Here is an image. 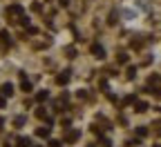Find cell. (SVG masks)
<instances>
[{"instance_id": "obj_1", "label": "cell", "mask_w": 161, "mask_h": 147, "mask_svg": "<svg viewBox=\"0 0 161 147\" xmlns=\"http://www.w3.org/2000/svg\"><path fill=\"white\" fill-rule=\"evenodd\" d=\"M90 51H92L96 58H105V49H103V45H98V43H94V45L90 47Z\"/></svg>"}, {"instance_id": "obj_9", "label": "cell", "mask_w": 161, "mask_h": 147, "mask_svg": "<svg viewBox=\"0 0 161 147\" xmlns=\"http://www.w3.org/2000/svg\"><path fill=\"white\" fill-rule=\"evenodd\" d=\"M47 98H49V92H38V94H36V100H38V102H43V100H47Z\"/></svg>"}, {"instance_id": "obj_4", "label": "cell", "mask_w": 161, "mask_h": 147, "mask_svg": "<svg viewBox=\"0 0 161 147\" xmlns=\"http://www.w3.org/2000/svg\"><path fill=\"white\" fill-rule=\"evenodd\" d=\"M7 16H23V7H20V5H11L7 9Z\"/></svg>"}, {"instance_id": "obj_7", "label": "cell", "mask_w": 161, "mask_h": 147, "mask_svg": "<svg viewBox=\"0 0 161 147\" xmlns=\"http://www.w3.org/2000/svg\"><path fill=\"white\" fill-rule=\"evenodd\" d=\"M134 109H136V112H148V102L136 100V102H134Z\"/></svg>"}, {"instance_id": "obj_19", "label": "cell", "mask_w": 161, "mask_h": 147, "mask_svg": "<svg viewBox=\"0 0 161 147\" xmlns=\"http://www.w3.org/2000/svg\"><path fill=\"white\" fill-rule=\"evenodd\" d=\"M152 94H154L157 98H161V89H152Z\"/></svg>"}, {"instance_id": "obj_17", "label": "cell", "mask_w": 161, "mask_h": 147, "mask_svg": "<svg viewBox=\"0 0 161 147\" xmlns=\"http://www.w3.org/2000/svg\"><path fill=\"white\" fill-rule=\"evenodd\" d=\"M49 147H60V143L58 140H49Z\"/></svg>"}, {"instance_id": "obj_14", "label": "cell", "mask_w": 161, "mask_h": 147, "mask_svg": "<svg viewBox=\"0 0 161 147\" xmlns=\"http://www.w3.org/2000/svg\"><path fill=\"white\" fill-rule=\"evenodd\" d=\"M136 136L141 138V136H148V129L146 127H136Z\"/></svg>"}, {"instance_id": "obj_18", "label": "cell", "mask_w": 161, "mask_h": 147, "mask_svg": "<svg viewBox=\"0 0 161 147\" xmlns=\"http://www.w3.org/2000/svg\"><path fill=\"white\" fill-rule=\"evenodd\" d=\"M154 127H157V134L161 136V123H154Z\"/></svg>"}, {"instance_id": "obj_3", "label": "cell", "mask_w": 161, "mask_h": 147, "mask_svg": "<svg viewBox=\"0 0 161 147\" xmlns=\"http://www.w3.org/2000/svg\"><path fill=\"white\" fill-rule=\"evenodd\" d=\"M0 92H3L5 98H7V96H14V85H11V82H5V85L0 87Z\"/></svg>"}, {"instance_id": "obj_20", "label": "cell", "mask_w": 161, "mask_h": 147, "mask_svg": "<svg viewBox=\"0 0 161 147\" xmlns=\"http://www.w3.org/2000/svg\"><path fill=\"white\" fill-rule=\"evenodd\" d=\"M0 107H5V96H0Z\"/></svg>"}, {"instance_id": "obj_21", "label": "cell", "mask_w": 161, "mask_h": 147, "mask_svg": "<svg viewBox=\"0 0 161 147\" xmlns=\"http://www.w3.org/2000/svg\"><path fill=\"white\" fill-rule=\"evenodd\" d=\"M3 125H5V118H3V116H0V129H3Z\"/></svg>"}, {"instance_id": "obj_6", "label": "cell", "mask_w": 161, "mask_h": 147, "mask_svg": "<svg viewBox=\"0 0 161 147\" xmlns=\"http://www.w3.org/2000/svg\"><path fill=\"white\" fill-rule=\"evenodd\" d=\"M78 136H80V134H78L76 129H72V132H67V134H65V140H67V143H76V140H78Z\"/></svg>"}, {"instance_id": "obj_13", "label": "cell", "mask_w": 161, "mask_h": 147, "mask_svg": "<svg viewBox=\"0 0 161 147\" xmlns=\"http://www.w3.org/2000/svg\"><path fill=\"white\" fill-rule=\"evenodd\" d=\"M14 125H18V127H20V125H25V116H16L14 118Z\"/></svg>"}, {"instance_id": "obj_15", "label": "cell", "mask_w": 161, "mask_h": 147, "mask_svg": "<svg viewBox=\"0 0 161 147\" xmlns=\"http://www.w3.org/2000/svg\"><path fill=\"white\" fill-rule=\"evenodd\" d=\"M134 74H136V69H134V67H128V71H125V76H128V78H134Z\"/></svg>"}, {"instance_id": "obj_22", "label": "cell", "mask_w": 161, "mask_h": 147, "mask_svg": "<svg viewBox=\"0 0 161 147\" xmlns=\"http://www.w3.org/2000/svg\"><path fill=\"white\" fill-rule=\"evenodd\" d=\"M38 147H40V145H38Z\"/></svg>"}, {"instance_id": "obj_10", "label": "cell", "mask_w": 161, "mask_h": 147, "mask_svg": "<svg viewBox=\"0 0 161 147\" xmlns=\"http://www.w3.org/2000/svg\"><path fill=\"white\" fill-rule=\"evenodd\" d=\"M36 118H43V120H49V116H47V112H45V109H36Z\"/></svg>"}, {"instance_id": "obj_5", "label": "cell", "mask_w": 161, "mask_h": 147, "mask_svg": "<svg viewBox=\"0 0 161 147\" xmlns=\"http://www.w3.org/2000/svg\"><path fill=\"white\" fill-rule=\"evenodd\" d=\"M20 80H23V85H20V87H23V92H31V82L27 80V76H25L23 71H20Z\"/></svg>"}, {"instance_id": "obj_8", "label": "cell", "mask_w": 161, "mask_h": 147, "mask_svg": "<svg viewBox=\"0 0 161 147\" xmlns=\"http://www.w3.org/2000/svg\"><path fill=\"white\" fill-rule=\"evenodd\" d=\"M36 136H40V138H47V136H49V127H40V129H36Z\"/></svg>"}, {"instance_id": "obj_11", "label": "cell", "mask_w": 161, "mask_h": 147, "mask_svg": "<svg viewBox=\"0 0 161 147\" xmlns=\"http://www.w3.org/2000/svg\"><path fill=\"white\" fill-rule=\"evenodd\" d=\"M0 43H5V45H9L11 40H9V34L7 31H0Z\"/></svg>"}, {"instance_id": "obj_2", "label": "cell", "mask_w": 161, "mask_h": 147, "mask_svg": "<svg viewBox=\"0 0 161 147\" xmlns=\"http://www.w3.org/2000/svg\"><path fill=\"white\" fill-rule=\"evenodd\" d=\"M67 82H69V71H60V74L56 76V85L63 87V85H67Z\"/></svg>"}, {"instance_id": "obj_12", "label": "cell", "mask_w": 161, "mask_h": 147, "mask_svg": "<svg viewBox=\"0 0 161 147\" xmlns=\"http://www.w3.org/2000/svg\"><path fill=\"white\" fill-rule=\"evenodd\" d=\"M18 147H29V138H18Z\"/></svg>"}, {"instance_id": "obj_16", "label": "cell", "mask_w": 161, "mask_h": 147, "mask_svg": "<svg viewBox=\"0 0 161 147\" xmlns=\"http://www.w3.org/2000/svg\"><path fill=\"white\" fill-rule=\"evenodd\" d=\"M119 62H128V56L125 54H119Z\"/></svg>"}]
</instances>
